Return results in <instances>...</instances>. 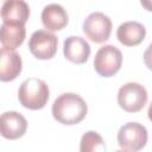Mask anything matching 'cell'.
I'll list each match as a JSON object with an SVG mask.
<instances>
[{
  "label": "cell",
  "instance_id": "obj_1",
  "mask_svg": "<svg viewBox=\"0 0 152 152\" xmlns=\"http://www.w3.org/2000/svg\"><path fill=\"white\" fill-rule=\"evenodd\" d=\"M52 115L62 125H77L87 115L86 101L75 93H64L52 103Z\"/></svg>",
  "mask_w": 152,
  "mask_h": 152
},
{
  "label": "cell",
  "instance_id": "obj_2",
  "mask_svg": "<svg viewBox=\"0 0 152 152\" xmlns=\"http://www.w3.org/2000/svg\"><path fill=\"white\" fill-rule=\"evenodd\" d=\"M48 84L37 77L25 80L18 90V100L20 104L31 110H38L45 107L49 100Z\"/></svg>",
  "mask_w": 152,
  "mask_h": 152
},
{
  "label": "cell",
  "instance_id": "obj_3",
  "mask_svg": "<svg viewBox=\"0 0 152 152\" xmlns=\"http://www.w3.org/2000/svg\"><path fill=\"white\" fill-rule=\"evenodd\" d=\"M147 142V129L138 122H128L120 127L118 132V144L120 150L137 152L145 147Z\"/></svg>",
  "mask_w": 152,
  "mask_h": 152
},
{
  "label": "cell",
  "instance_id": "obj_4",
  "mask_svg": "<svg viewBox=\"0 0 152 152\" xmlns=\"http://www.w3.org/2000/svg\"><path fill=\"white\" fill-rule=\"evenodd\" d=\"M147 91L144 86L137 82H128L124 84L118 91L119 106L128 113L140 112L147 102Z\"/></svg>",
  "mask_w": 152,
  "mask_h": 152
},
{
  "label": "cell",
  "instance_id": "obj_5",
  "mask_svg": "<svg viewBox=\"0 0 152 152\" xmlns=\"http://www.w3.org/2000/svg\"><path fill=\"white\" fill-rule=\"evenodd\" d=\"M122 53L114 45H104L100 48L94 58L95 71L102 77L114 76L121 68Z\"/></svg>",
  "mask_w": 152,
  "mask_h": 152
},
{
  "label": "cell",
  "instance_id": "obj_6",
  "mask_svg": "<svg viewBox=\"0 0 152 152\" xmlns=\"http://www.w3.org/2000/svg\"><path fill=\"white\" fill-rule=\"evenodd\" d=\"M83 32L94 43H104L112 33V20L102 12L90 13L83 23Z\"/></svg>",
  "mask_w": 152,
  "mask_h": 152
},
{
  "label": "cell",
  "instance_id": "obj_7",
  "mask_svg": "<svg viewBox=\"0 0 152 152\" xmlns=\"http://www.w3.org/2000/svg\"><path fill=\"white\" fill-rule=\"evenodd\" d=\"M58 39L57 37L45 30H38L33 32L28 40L30 52L38 59H51L57 52Z\"/></svg>",
  "mask_w": 152,
  "mask_h": 152
},
{
  "label": "cell",
  "instance_id": "obj_8",
  "mask_svg": "<svg viewBox=\"0 0 152 152\" xmlns=\"http://www.w3.org/2000/svg\"><path fill=\"white\" fill-rule=\"evenodd\" d=\"M27 129L26 119L18 112L10 110L1 114L0 119V132L5 139L15 140L21 138Z\"/></svg>",
  "mask_w": 152,
  "mask_h": 152
},
{
  "label": "cell",
  "instance_id": "obj_9",
  "mask_svg": "<svg viewBox=\"0 0 152 152\" xmlns=\"http://www.w3.org/2000/svg\"><path fill=\"white\" fill-rule=\"evenodd\" d=\"M64 57L75 64H83L90 56V46L86 39L78 36H70L63 44Z\"/></svg>",
  "mask_w": 152,
  "mask_h": 152
},
{
  "label": "cell",
  "instance_id": "obj_10",
  "mask_svg": "<svg viewBox=\"0 0 152 152\" xmlns=\"http://www.w3.org/2000/svg\"><path fill=\"white\" fill-rule=\"evenodd\" d=\"M23 61L18 52L14 50L0 51V80L1 82H10L15 80L21 72Z\"/></svg>",
  "mask_w": 152,
  "mask_h": 152
},
{
  "label": "cell",
  "instance_id": "obj_11",
  "mask_svg": "<svg viewBox=\"0 0 152 152\" xmlns=\"http://www.w3.org/2000/svg\"><path fill=\"white\" fill-rule=\"evenodd\" d=\"M30 17V7L24 0H5L1 2L2 23L23 24Z\"/></svg>",
  "mask_w": 152,
  "mask_h": 152
},
{
  "label": "cell",
  "instance_id": "obj_12",
  "mask_svg": "<svg viewBox=\"0 0 152 152\" xmlns=\"http://www.w3.org/2000/svg\"><path fill=\"white\" fill-rule=\"evenodd\" d=\"M68 21L66 11L58 4H50L45 6L42 12V23L48 31L55 32L63 30L68 25Z\"/></svg>",
  "mask_w": 152,
  "mask_h": 152
},
{
  "label": "cell",
  "instance_id": "obj_13",
  "mask_svg": "<svg viewBox=\"0 0 152 152\" xmlns=\"http://www.w3.org/2000/svg\"><path fill=\"white\" fill-rule=\"evenodd\" d=\"M26 30L23 24L14 23H2L0 28V42L1 49L15 50L20 46L25 39Z\"/></svg>",
  "mask_w": 152,
  "mask_h": 152
},
{
  "label": "cell",
  "instance_id": "obj_14",
  "mask_svg": "<svg viewBox=\"0 0 152 152\" xmlns=\"http://www.w3.org/2000/svg\"><path fill=\"white\" fill-rule=\"evenodd\" d=\"M146 36V28L138 21H126L116 30L118 40L125 46L139 45Z\"/></svg>",
  "mask_w": 152,
  "mask_h": 152
},
{
  "label": "cell",
  "instance_id": "obj_15",
  "mask_svg": "<svg viewBox=\"0 0 152 152\" xmlns=\"http://www.w3.org/2000/svg\"><path fill=\"white\" fill-rule=\"evenodd\" d=\"M81 152H95V151H106V145L100 134L94 131L86 132L81 138L80 144Z\"/></svg>",
  "mask_w": 152,
  "mask_h": 152
},
{
  "label": "cell",
  "instance_id": "obj_16",
  "mask_svg": "<svg viewBox=\"0 0 152 152\" xmlns=\"http://www.w3.org/2000/svg\"><path fill=\"white\" fill-rule=\"evenodd\" d=\"M144 63L152 71V43L147 46V49L144 52Z\"/></svg>",
  "mask_w": 152,
  "mask_h": 152
},
{
  "label": "cell",
  "instance_id": "obj_17",
  "mask_svg": "<svg viewBox=\"0 0 152 152\" xmlns=\"http://www.w3.org/2000/svg\"><path fill=\"white\" fill-rule=\"evenodd\" d=\"M140 4L146 11L152 12V0H140Z\"/></svg>",
  "mask_w": 152,
  "mask_h": 152
},
{
  "label": "cell",
  "instance_id": "obj_18",
  "mask_svg": "<svg viewBox=\"0 0 152 152\" xmlns=\"http://www.w3.org/2000/svg\"><path fill=\"white\" fill-rule=\"evenodd\" d=\"M147 114H148V119H150V121L152 122V102H151V104H150V107H148V112H147Z\"/></svg>",
  "mask_w": 152,
  "mask_h": 152
}]
</instances>
